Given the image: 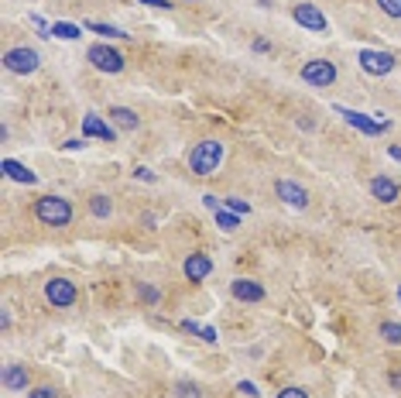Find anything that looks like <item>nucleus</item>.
Listing matches in <instances>:
<instances>
[{
	"label": "nucleus",
	"mask_w": 401,
	"mask_h": 398,
	"mask_svg": "<svg viewBox=\"0 0 401 398\" xmlns=\"http://www.w3.org/2000/svg\"><path fill=\"white\" fill-rule=\"evenodd\" d=\"M35 220L41 227H69L72 223V202L62 196H41L35 199Z\"/></svg>",
	"instance_id": "1"
},
{
	"label": "nucleus",
	"mask_w": 401,
	"mask_h": 398,
	"mask_svg": "<svg viewBox=\"0 0 401 398\" xmlns=\"http://www.w3.org/2000/svg\"><path fill=\"white\" fill-rule=\"evenodd\" d=\"M219 162H223V144L219 141H199L193 151H189V169L196 172V176H216V169H219Z\"/></svg>",
	"instance_id": "2"
},
{
	"label": "nucleus",
	"mask_w": 401,
	"mask_h": 398,
	"mask_svg": "<svg viewBox=\"0 0 401 398\" xmlns=\"http://www.w3.org/2000/svg\"><path fill=\"white\" fill-rule=\"evenodd\" d=\"M38 66H41V55L35 52V48H10V52H3V69L7 73H14V76H31V73H38Z\"/></svg>",
	"instance_id": "3"
},
{
	"label": "nucleus",
	"mask_w": 401,
	"mask_h": 398,
	"mask_svg": "<svg viewBox=\"0 0 401 398\" xmlns=\"http://www.w3.org/2000/svg\"><path fill=\"white\" fill-rule=\"evenodd\" d=\"M299 76H302V83L326 90V86H333V83H336V66H333V62H326V59H309V62L302 66Z\"/></svg>",
	"instance_id": "4"
},
{
	"label": "nucleus",
	"mask_w": 401,
	"mask_h": 398,
	"mask_svg": "<svg viewBox=\"0 0 401 398\" xmlns=\"http://www.w3.org/2000/svg\"><path fill=\"white\" fill-rule=\"evenodd\" d=\"M336 113L350 124V127H357L360 134H367V138H378L381 131H391V120H371L367 113H360V110H350V106H336Z\"/></svg>",
	"instance_id": "5"
},
{
	"label": "nucleus",
	"mask_w": 401,
	"mask_h": 398,
	"mask_svg": "<svg viewBox=\"0 0 401 398\" xmlns=\"http://www.w3.org/2000/svg\"><path fill=\"white\" fill-rule=\"evenodd\" d=\"M86 59H90L93 69H100V73H110V76L124 73V55H120L117 48H110V45H93V48L86 52Z\"/></svg>",
	"instance_id": "6"
},
{
	"label": "nucleus",
	"mask_w": 401,
	"mask_h": 398,
	"mask_svg": "<svg viewBox=\"0 0 401 398\" xmlns=\"http://www.w3.org/2000/svg\"><path fill=\"white\" fill-rule=\"evenodd\" d=\"M357 62H360V69L367 76H388L395 69V55L391 52H378V48H364L357 55Z\"/></svg>",
	"instance_id": "7"
},
{
	"label": "nucleus",
	"mask_w": 401,
	"mask_h": 398,
	"mask_svg": "<svg viewBox=\"0 0 401 398\" xmlns=\"http://www.w3.org/2000/svg\"><path fill=\"white\" fill-rule=\"evenodd\" d=\"M45 298L55 305V309H69V305H76V285L69 282V278H52V282H45Z\"/></svg>",
	"instance_id": "8"
},
{
	"label": "nucleus",
	"mask_w": 401,
	"mask_h": 398,
	"mask_svg": "<svg viewBox=\"0 0 401 398\" xmlns=\"http://www.w3.org/2000/svg\"><path fill=\"white\" fill-rule=\"evenodd\" d=\"M292 17L299 21L302 28H309V31H329V21H326V14L315 3H295L292 7Z\"/></svg>",
	"instance_id": "9"
},
{
	"label": "nucleus",
	"mask_w": 401,
	"mask_h": 398,
	"mask_svg": "<svg viewBox=\"0 0 401 398\" xmlns=\"http://www.w3.org/2000/svg\"><path fill=\"white\" fill-rule=\"evenodd\" d=\"M83 138H97V141H106V144H113L117 141V131L103 120V117H97V113H86L83 117Z\"/></svg>",
	"instance_id": "10"
},
{
	"label": "nucleus",
	"mask_w": 401,
	"mask_h": 398,
	"mask_svg": "<svg viewBox=\"0 0 401 398\" xmlns=\"http://www.w3.org/2000/svg\"><path fill=\"white\" fill-rule=\"evenodd\" d=\"M182 272H186V278H189V282H206V278H209V272H213V258H209V254H202V251H196V254H189V258H186Z\"/></svg>",
	"instance_id": "11"
},
{
	"label": "nucleus",
	"mask_w": 401,
	"mask_h": 398,
	"mask_svg": "<svg viewBox=\"0 0 401 398\" xmlns=\"http://www.w3.org/2000/svg\"><path fill=\"white\" fill-rule=\"evenodd\" d=\"M230 296L237 298V302H261L264 298V289L254 278H233L230 282Z\"/></svg>",
	"instance_id": "12"
},
{
	"label": "nucleus",
	"mask_w": 401,
	"mask_h": 398,
	"mask_svg": "<svg viewBox=\"0 0 401 398\" xmlns=\"http://www.w3.org/2000/svg\"><path fill=\"white\" fill-rule=\"evenodd\" d=\"M278 199H282V202H288L292 209H305V206H309V193L302 189L299 182H288V179H282V182H278Z\"/></svg>",
	"instance_id": "13"
},
{
	"label": "nucleus",
	"mask_w": 401,
	"mask_h": 398,
	"mask_svg": "<svg viewBox=\"0 0 401 398\" xmlns=\"http://www.w3.org/2000/svg\"><path fill=\"white\" fill-rule=\"evenodd\" d=\"M371 193H374V199H381V202H395V199L401 196L398 182L388 179V176H374V179H371Z\"/></svg>",
	"instance_id": "14"
},
{
	"label": "nucleus",
	"mask_w": 401,
	"mask_h": 398,
	"mask_svg": "<svg viewBox=\"0 0 401 398\" xmlns=\"http://www.w3.org/2000/svg\"><path fill=\"white\" fill-rule=\"evenodd\" d=\"M0 169H3V176H7V179H14V182H21V186H35V182H38V176H35L28 165L14 162V158H3V165H0Z\"/></svg>",
	"instance_id": "15"
},
{
	"label": "nucleus",
	"mask_w": 401,
	"mask_h": 398,
	"mask_svg": "<svg viewBox=\"0 0 401 398\" xmlns=\"http://www.w3.org/2000/svg\"><path fill=\"white\" fill-rule=\"evenodd\" d=\"M3 388L7 392H24L28 388V368L24 364H7L3 368Z\"/></svg>",
	"instance_id": "16"
},
{
	"label": "nucleus",
	"mask_w": 401,
	"mask_h": 398,
	"mask_svg": "<svg viewBox=\"0 0 401 398\" xmlns=\"http://www.w3.org/2000/svg\"><path fill=\"white\" fill-rule=\"evenodd\" d=\"M110 120H113V127H120V131H134L141 120H137V113L130 110V106H110V113H106Z\"/></svg>",
	"instance_id": "17"
},
{
	"label": "nucleus",
	"mask_w": 401,
	"mask_h": 398,
	"mask_svg": "<svg viewBox=\"0 0 401 398\" xmlns=\"http://www.w3.org/2000/svg\"><path fill=\"white\" fill-rule=\"evenodd\" d=\"M83 35V28L79 24H69V21H55L52 24V38H62V41H76Z\"/></svg>",
	"instance_id": "18"
},
{
	"label": "nucleus",
	"mask_w": 401,
	"mask_h": 398,
	"mask_svg": "<svg viewBox=\"0 0 401 398\" xmlns=\"http://www.w3.org/2000/svg\"><path fill=\"white\" fill-rule=\"evenodd\" d=\"M90 213H93L97 220H106V216L113 213V202H110V196H103V193H93V196H90Z\"/></svg>",
	"instance_id": "19"
},
{
	"label": "nucleus",
	"mask_w": 401,
	"mask_h": 398,
	"mask_svg": "<svg viewBox=\"0 0 401 398\" xmlns=\"http://www.w3.org/2000/svg\"><path fill=\"white\" fill-rule=\"evenodd\" d=\"M86 28L97 31V35H106V38H134V35H127V31H120L113 24H103V21H86Z\"/></svg>",
	"instance_id": "20"
},
{
	"label": "nucleus",
	"mask_w": 401,
	"mask_h": 398,
	"mask_svg": "<svg viewBox=\"0 0 401 398\" xmlns=\"http://www.w3.org/2000/svg\"><path fill=\"white\" fill-rule=\"evenodd\" d=\"M216 227L230 234V230H237V227H240V216H237V213H230V209H216Z\"/></svg>",
	"instance_id": "21"
},
{
	"label": "nucleus",
	"mask_w": 401,
	"mask_h": 398,
	"mask_svg": "<svg viewBox=\"0 0 401 398\" xmlns=\"http://www.w3.org/2000/svg\"><path fill=\"white\" fill-rule=\"evenodd\" d=\"M381 337H384L391 347H398L401 343V323H381Z\"/></svg>",
	"instance_id": "22"
},
{
	"label": "nucleus",
	"mask_w": 401,
	"mask_h": 398,
	"mask_svg": "<svg viewBox=\"0 0 401 398\" xmlns=\"http://www.w3.org/2000/svg\"><path fill=\"white\" fill-rule=\"evenodd\" d=\"M137 296L144 298L148 305H155V302H162V292H158L155 285H148V282H137Z\"/></svg>",
	"instance_id": "23"
},
{
	"label": "nucleus",
	"mask_w": 401,
	"mask_h": 398,
	"mask_svg": "<svg viewBox=\"0 0 401 398\" xmlns=\"http://www.w3.org/2000/svg\"><path fill=\"white\" fill-rule=\"evenodd\" d=\"M223 202H226V209L237 213V216H247V213H251V202H244V199H237V196H226Z\"/></svg>",
	"instance_id": "24"
},
{
	"label": "nucleus",
	"mask_w": 401,
	"mask_h": 398,
	"mask_svg": "<svg viewBox=\"0 0 401 398\" xmlns=\"http://www.w3.org/2000/svg\"><path fill=\"white\" fill-rule=\"evenodd\" d=\"M378 7H381L388 17H395V21L401 17V0H378Z\"/></svg>",
	"instance_id": "25"
},
{
	"label": "nucleus",
	"mask_w": 401,
	"mask_h": 398,
	"mask_svg": "<svg viewBox=\"0 0 401 398\" xmlns=\"http://www.w3.org/2000/svg\"><path fill=\"white\" fill-rule=\"evenodd\" d=\"M175 395L179 398H199V388H196L193 381H179V385H175Z\"/></svg>",
	"instance_id": "26"
},
{
	"label": "nucleus",
	"mask_w": 401,
	"mask_h": 398,
	"mask_svg": "<svg viewBox=\"0 0 401 398\" xmlns=\"http://www.w3.org/2000/svg\"><path fill=\"white\" fill-rule=\"evenodd\" d=\"M28 398H59V392L52 388V385H38V388H31Z\"/></svg>",
	"instance_id": "27"
},
{
	"label": "nucleus",
	"mask_w": 401,
	"mask_h": 398,
	"mask_svg": "<svg viewBox=\"0 0 401 398\" xmlns=\"http://www.w3.org/2000/svg\"><path fill=\"white\" fill-rule=\"evenodd\" d=\"M237 392H240V395H247V398H257V395H261L254 381H240V385H237Z\"/></svg>",
	"instance_id": "28"
},
{
	"label": "nucleus",
	"mask_w": 401,
	"mask_h": 398,
	"mask_svg": "<svg viewBox=\"0 0 401 398\" xmlns=\"http://www.w3.org/2000/svg\"><path fill=\"white\" fill-rule=\"evenodd\" d=\"M62 148H66V151H83V148H86V138H69Z\"/></svg>",
	"instance_id": "29"
},
{
	"label": "nucleus",
	"mask_w": 401,
	"mask_h": 398,
	"mask_svg": "<svg viewBox=\"0 0 401 398\" xmlns=\"http://www.w3.org/2000/svg\"><path fill=\"white\" fill-rule=\"evenodd\" d=\"M134 179H141V182H155V172L144 169V165H137V169H134Z\"/></svg>",
	"instance_id": "30"
},
{
	"label": "nucleus",
	"mask_w": 401,
	"mask_h": 398,
	"mask_svg": "<svg viewBox=\"0 0 401 398\" xmlns=\"http://www.w3.org/2000/svg\"><path fill=\"white\" fill-rule=\"evenodd\" d=\"M202 202H206V209H213V213H216V209H223V199L213 196V193H206V196H202Z\"/></svg>",
	"instance_id": "31"
},
{
	"label": "nucleus",
	"mask_w": 401,
	"mask_h": 398,
	"mask_svg": "<svg viewBox=\"0 0 401 398\" xmlns=\"http://www.w3.org/2000/svg\"><path fill=\"white\" fill-rule=\"evenodd\" d=\"M278 398H309V392H305V388H282Z\"/></svg>",
	"instance_id": "32"
},
{
	"label": "nucleus",
	"mask_w": 401,
	"mask_h": 398,
	"mask_svg": "<svg viewBox=\"0 0 401 398\" xmlns=\"http://www.w3.org/2000/svg\"><path fill=\"white\" fill-rule=\"evenodd\" d=\"M199 340H202V343H216L219 337H216V330H213V326H202V330H199Z\"/></svg>",
	"instance_id": "33"
},
{
	"label": "nucleus",
	"mask_w": 401,
	"mask_h": 398,
	"mask_svg": "<svg viewBox=\"0 0 401 398\" xmlns=\"http://www.w3.org/2000/svg\"><path fill=\"white\" fill-rule=\"evenodd\" d=\"M144 7H155V10H172V0H141Z\"/></svg>",
	"instance_id": "34"
},
{
	"label": "nucleus",
	"mask_w": 401,
	"mask_h": 398,
	"mask_svg": "<svg viewBox=\"0 0 401 398\" xmlns=\"http://www.w3.org/2000/svg\"><path fill=\"white\" fill-rule=\"evenodd\" d=\"M179 326H182V330H186V333H196V337H199V323H196V319H182V323H179Z\"/></svg>",
	"instance_id": "35"
},
{
	"label": "nucleus",
	"mask_w": 401,
	"mask_h": 398,
	"mask_svg": "<svg viewBox=\"0 0 401 398\" xmlns=\"http://www.w3.org/2000/svg\"><path fill=\"white\" fill-rule=\"evenodd\" d=\"M388 155H391L395 162H401V148H398V144H395V148H388Z\"/></svg>",
	"instance_id": "36"
},
{
	"label": "nucleus",
	"mask_w": 401,
	"mask_h": 398,
	"mask_svg": "<svg viewBox=\"0 0 401 398\" xmlns=\"http://www.w3.org/2000/svg\"><path fill=\"white\" fill-rule=\"evenodd\" d=\"M398 298H401V289H398Z\"/></svg>",
	"instance_id": "37"
}]
</instances>
